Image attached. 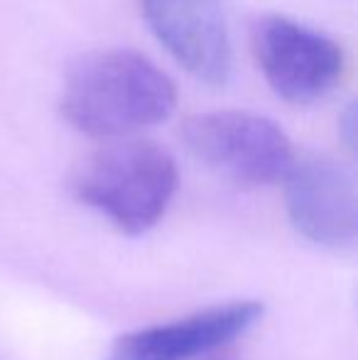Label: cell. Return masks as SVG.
Segmentation results:
<instances>
[{"mask_svg": "<svg viewBox=\"0 0 358 360\" xmlns=\"http://www.w3.org/2000/svg\"><path fill=\"white\" fill-rule=\"evenodd\" d=\"M172 79L135 49H103L72 69L62 94V113L91 138H115L150 128L172 115Z\"/></svg>", "mask_w": 358, "mask_h": 360, "instance_id": "1", "label": "cell"}, {"mask_svg": "<svg viewBox=\"0 0 358 360\" xmlns=\"http://www.w3.org/2000/svg\"><path fill=\"white\" fill-rule=\"evenodd\" d=\"M177 165L150 140L113 143L91 155L74 176V194L125 236L158 226L177 191Z\"/></svg>", "mask_w": 358, "mask_h": 360, "instance_id": "2", "label": "cell"}, {"mask_svg": "<svg viewBox=\"0 0 358 360\" xmlns=\"http://www.w3.org/2000/svg\"><path fill=\"white\" fill-rule=\"evenodd\" d=\"M184 143L196 160L241 184H275L295 165V150L285 130L243 110L194 115L184 125Z\"/></svg>", "mask_w": 358, "mask_h": 360, "instance_id": "3", "label": "cell"}, {"mask_svg": "<svg viewBox=\"0 0 358 360\" xmlns=\"http://www.w3.org/2000/svg\"><path fill=\"white\" fill-rule=\"evenodd\" d=\"M253 52L270 89L297 105L324 98L346 72L339 42L285 15H270L255 22Z\"/></svg>", "mask_w": 358, "mask_h": 360, "instance_id": "4", "label": "cell"}, {"mask_svg": "<svg viewBox=\"0 0 358 360\" xmlns=\"http://www.w3.org/2000/svg\"><path fill=\"white\" fill-rule=\"evenodd\" d=\"M287 181V214L307 240L324 248L354 245L358 233V196L354 174L331 157L295 162Z\"/></svg>", "mask_w": 358, "mask_h": 360, "instance_id": "5", "label": "cell"}, {"mask_svg": "<svg viewBox=\"0 0 358 360\" xmlns=\"http://www.w3.org/2000/svg\"><path fill=\"white\" fill-rule=\"evenodd\" d=\"M150 30L194 79L211 86L231 76V37L221 0H143Z\"/></svg>", "mask_w": 358, "mask_h": 360, "instance_id": "6", "label": "cell"}, {"mask_svg": "<svg viewBox=\"0 0 358 360\" xmlns=\"http://www.w3.org/2000/svg\"><path fill=\"white\" fill-rule=\"evenodd\" d=\"M263 316L260 302H231L158 326L138 328L113 343L108 360H189L226 348Z\"/></svg>", "mask_w": 358, "mask_h": 360, "instance_id": "7", "label": "cell"}, {"mask_svg": "<svg viewBox=\"0 0 358 360\" xmlns=\"http://www.w3.org/2000/svg\"><path fill=\"white\" fill-rule=\"evenodd\" d=\"M339 130H341V135H344L346 145L354 150V145H356V105L354 103L346 105L344 115H341V120H339Z\"/></svg>", "mask_w": 358, "mask_h": 360, "instance_id": "8", "label": "cell"}, {"mask_svg": "<svg viewBox=\"0 0 358 360\" xmlns=\"http://www.w3.org/2000/svg\"><path fill=\"white\" fill-rule=\"evenodd\" d=\"M189 360H241V358H238V353L231 351V348L226 346V348H216V351L204 353V356H196V358H189Z\"/></svg>", "mask_w": 358, "mask_h": 360, "instance_id": "9", "label": "cell"}]
</instances>
